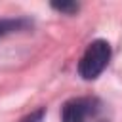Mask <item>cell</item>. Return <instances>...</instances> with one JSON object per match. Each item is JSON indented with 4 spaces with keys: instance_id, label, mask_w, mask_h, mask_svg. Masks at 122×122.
I'll use <instances>...</instances> for the list:
<instances>
[{
    "instance_id": "1",
    "label": "cell",
    "mask_w": 122,
    "mask_h": 122,
    "mask_svg": "<svg viewBox=\"0 0 122 122\" xmlns=\"http://www.w3.org/2000/svg\"><path fill=\"white\" fill-rule=\"evenodd\" d=\"M61 122H109L107 107L99 97L93 95L74 97L63 105Z\"/></svg>"
},
{
    "instance_id": "2",
    "label": "cell",
    "mask_w": 122,
    "mask_h": 122,
    "mask_svg": "<svg viewBox=\"0 0 122 122\" xmlns=\"http://www.w3.org/2000/svg\"><path fill=\"white\" fill-rule=\"evenodd\" d=\"M111 46L107 40H93L78 61V74L84 80H95L111 61Z\"/></svg>"
},
{
    "instance_id": "3",
    "label": "cell",
    "mask_w": 122,
    "mask_h": 122,
    "mask_svg": "<svg viewBox=\"0 0 122 122\" xmlns=\"http://www.w3.org/2000/svg\"><path fill=\"white\" fill-rule=\"evenodd\" d=\"M32 27V21L25 19V17H15V19H0V38L8 36V34H13V32H19V30H25Z\"/></svg>"
},
{
    "instance_id": "4",
    "label": "cell",
    "mask_w": 122,
    "mask_h": 122,
    "mask_svg": "<svg viewBox=\"0 0 122 122\" xmlns=\"http://www.w3.org/2000/svg\"><path fill=\"white\" fill-rule=\"evenodd\" d=\"M51 8H53V10H57V11H61V13L72 15V13H76V11H78V8H80V6H78L76 2H61V4H59V2H53V4H51Z\"/></svg>"
},
{
    "instance_id": "5",
    "label": "cell",
    "mask_w": 122,
    "mask_h": 122,
    "mask_svg": "<svg viewBox=\"0 0 122 122\" xmlns=\"http://www.w3.org/2000/svg\"><path fill=\"white\" fill-rule=\"evenodd\" d=\"M19 122H44V109H38V111L27 114V116L21 118Z\"/></svg>"
}]
</instances>
